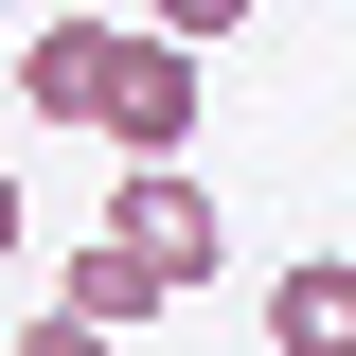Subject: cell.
I'll use <instances>...</instances> for the list:
<instances>
[{"label":"cell","mask_w":356,"mask_h":356,"mask_svg":"<svg viewBox=\"0 0 356 356\" xmlns=\"http://www.w3.org/2000/svg\"><path fill=\"white\" fill-rule=\"evenodd\" d=\"M107 232H125V250L161 267V285H214V250H232V232H214V178H196V161H125Z\"/></svg>","instance_id":"6da1fadb"},{"label":"cell","mask_w":356,"mask_h":356,"mask_svg":"<svg viewBox=\"0 0 356 356\" xmlns=\"http://www.w3.org/2000/svg\"><path fill=\"white\" fill-rule=\"evenodd\" d=\"M89 125L125 143V161H196V54H178V36H125V54H107V107H89Z\"/></svg>","instance_id":"7a4b0ae2"},{"label":"cell","mask_w":356,"mask_h":356,"mask_svg":"<svg viewBox=\"0 0 356 356\" xmlns=\"http://www.w3.org/2000/svg\"><path fill=\"white\" fill-rule=\"evenodd\" d=\"M107 54H125V18H36V36H18V107H36V125H89V107H107Z\"/></svg>","instance_id":"3957f363"},{"label":"cell","mask_w":356,"mask_h":356,"mask_svg":"<svg viewBox=\"0 0 356 356\" xmlns=\"http://www.w3.org/2000/svg\"><path fill=\"white\" fill-rule=\"evenodd\" d=\"M267 356H356V267L303 250L285 285H267Z\"/></svg>","instance_id":"277c9868"},{"label":"cell","mask_w":356,"mask_h":356,"mask_svg":"<svg viewBox=\"0 0 356 356\" xmlns=\"http://www.w3.org/2000/svg\"><path fill=\"white\" fill-rule=\"evenodd\" d=\"M54 303H72V321H89V339H125V321H161V303H178V285H161V267H143V250H125V232H89V250H72V285H54Z\"/></svg>","instance_id":"5b68a950"},{"label":"cell","mask_w":356,"mask_h":356,"mask_svg":"<svg viewBox=\"0 0 356 356\" xmlns=\"http://www.w3.org/2000/svg\"><path fill=\"white\" fill-rule=\"evenodd\" d=\"M232 18H250V0H143V36H178V54H214Z\"/></svg>","instance_id":"8992f818"},{"label":"cell","mask_w":356,"mask_h":356,"mask_svg":"<svg viewBox=\"0 0 356 356\" xmlns=\"http://www.w3.org/2000/svg\"><path fill=\"white\" fill-rule=\"evenodd\" d=\"M18 356H125V339H89V321L54 303V321H36V339H18Z\"/></svg>","instance_id":"52a82bcc"},{"label":"cell","mask_w":356,"mask_h":356,"mask_svg":"<svg viewBox=\"0 0 356 356\" xmlns=\"http://www.w3.org/2000/svg\"><path fill=\"white\" fill-rule=\"evenodd\" d=\"M18 232H36V196H18V161H0V267H18Z\"/></svg>","instance_id":"ba28073f"},{"label":"cell","mask_w":356,"mask_h":356,"mask_svg":"<svg viewBox=\"0 0 356 356\" xmlns=\"http://www.w3.org/2000/svg\"><path fill=\"white\" fill-rule=\"evenodd\" d=\"M0 54H18V36H0Z\"/></svg>","instance_id":"9c48e42d"}]
</instances>
